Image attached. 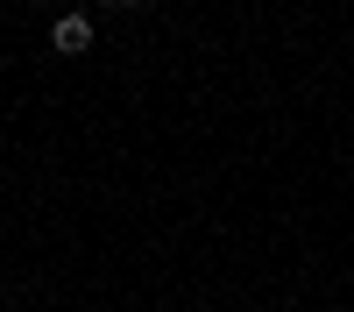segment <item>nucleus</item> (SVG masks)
<instances>
[{
	"mask_svg": "<svg viewBox=\"0 0 354 312\" xmlns=\"http://www.w3.org/2000/svg\"><path fill=\"white\" fill-rule=\"evenodd\" d=\"M50 43L64 50V57H85V50H93V21H85V15H57V28H50Z\"/></svg>",
	"mask_w": 354,
	"mask_h": 312,
	"instance_id": "1",
	"label": "nucleus"
},
{
	"mask_svg": "<svg viewBox=\"0 0 354 312\" xmlns=\"http://www.w3.org/2000/svg\"><path fill=\"white\" fill-rule=\"evenodd\" d=\"M113 8H142V0H113Z\"/></svg>",
	"mask_w": 354,
	"mask_h": 312,
	"instance_id": "2",
	"label": "nucleus"
}]
</instances>
